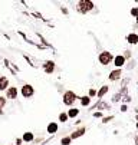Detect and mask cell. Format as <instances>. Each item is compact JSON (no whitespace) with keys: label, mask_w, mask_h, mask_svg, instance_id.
<instances>
[{"label":"cell","mask_w":138,"mask_h":145,"mask_svg":"<svg viewBox=\"0 0 138 145\" xmlns=\"http://www.w3.org/2000/svg\"><path fill=\"white\" fill-rule=\"evenodd\" d=\"M94 9V3L92 2H88V0H82L78 3V10H79L81 13H86L89 10Z\"/></svg>","instance_id":"1"},{"label":"cell","mask_w":138,"mask_h":145,"mask_svg":"<svg viewBox=\"0 0 138 145\" xmlns=\"http://www.w3.org/2000/svg\"><path fill=\"white\" fill-rule=\"evenodd\" d=\"M111 60H112V55L109 52L104 50V52L99 53V63H102V65H108Z\"/></svg>","instance_id":"2"},{"label":"cell","mask_w":138,"mask_h":145,"mask_svg":"<svg viewBox=\"0 0 138 145\" xmlns=\"http://www.w3.org/2000/svg\"><path fill=\"white\" fill-rule=\"evenodd\" d=\"M75 101H76V95L72 92V91H68V92L63 95V103H65V105H72Z\"/></svg>","instance_id":"3"},{"label":"cell","mask_w":138,"mask_h":145,"mask_svg":"<svg viewBox=\"0 0 138 145\" xmlns=\"http://www.w3.org/2000/svg\"><path fill=\"white\" fill-rule=\"evenodd\" d=\"M20 92H22V96L23 98H30L33 93H35V89L32 85H23L22 89H20Z\"/></svg>","instance_id":"4"},{"label":"cell","mask_w":138,"mask_h":145,"mask_svg":"<svg viewBox=\"0 0 138 145\" xmlns=\"http://www.w3.org/2000/svg\"><path fill=\"white\" fill-rule=\"evenodd\" d=\"M6 98L16 99V98H17V88H16V86H9V88L6 89Z\"/></svg>","instance_id":"5"},{"label":"cell","mask_w":138,"mask_h":145,"mask_svg":"<svg viewBox=\"0 0 138 145\" xmlns=\"http://www.w3.org/2000/svg\"><path fill=\"white\" fill-rule=\"evenodd\" d=\"M9 86V79L6 76H0V91H5Z\"/></svg>","instance_id":"6"},{"label":"cell","mask_w":138,"mask_h":145,"mask_svg":"<svg viewBox=\"0 0 138 145\" xmlns=\"http://www.w3.org/2000/svg\"><path fill=\"white\" fill-rule=\"evenodd\" d=\"M43 69L46 70L48 73H52V72H53V69H55V63L52 60L46 62V63H45V66H43Z\"/></svg>","instance_id":"7"},{"label":"cell","mask_w":138,"mask_h":145,"mask_svg":"<svg viewBox=\"0 0 138 145\" xmlns=\"http://www.w3.org/2000/svg\"><path fill=\"white\" fill-rule=\"evenodd\" d=\"M127 40H128L131 45H137V43H138V35H135V33H131V35L127 36Z\"/></svg>","instance_id":"8"},{"label":"cell","mask_w":138,"mask_h":145,"mask_svg":"<svg viewBox=\"0 0 138 145\" xmlns=\"http://www.w3.org/2000/svg\"><path fill=\"white\" fill-rule=\"evenodd\" d=\"M120 76H121V70L120 69L112 70L111 73H109V79H111V80H116V79H120Z\"/></svg>","instance_id":"9"},{"label":"cell","mask_w":138,"mask_h":145,"mask_svg":"<svg viewBox=\"0 0 138 145\" xmlns=\"http://www.w3.org/2000/svg\"><path fill=\"white\" fill-rule=\"evenodd\" d=\"M84 134H85V128L82 127V128H81V129H76V131L73 132V134H72V135L69 136V138H71V139H73V138H78V136L84 135Z\"/></svg>","instance_id":"10"},{"label":"cell","mask_w":138,"mask_h":145,"mask_svg":"<svg viewBox=\"0 0 138 145\" xmlns=\"http://www.w3.org/2000/svg\"><path fill=\"white\" fill-rule=\"evenodd\" d=\"M48 132L49 134H55V132H58V123L56 122H52L48 125Z\"/></svg>","instance_id":"11"},{"label":"cell","mask_w":138,"mask_h":145,"mask_svg":"<svg viewBox=\"0 0 138 145\" xmlns=\"http://www.w3.org/2000/svg\"><path fill=\"white\" fill-rule=\"evenodd\" d=\"M78 114H79V109L78 108H72V109L68 111V118H75V116H78Z\"/></svg>","instance_id":"12"},{"label":"cell","mask_w":138,"mask_h":145,"mask_svg":"<svg viewBox=\"0 0 138 145\" xmlns=\"http://www.w3.org/2000/svg\"><path fill=\"white\" fill-rule=\"evenodd\" d=\"M33 138H35V136H33L32 132H26V134L23 135V141H25V142H30V141H33Z\"/></svg>","instance_id":"13"},{"label":"cell","mask_w":138,"mask_h":145,"mask_svg":"<svg viewBox=\"0 0 138 145\" xmlns=\"http://www.w3.org/2000/svg\"><path fill=\"white\" fill-rule=\"evenodd\" d=\"M125 63V56H116L115 57V65L116 66H122Z\"/></svg>","instance_id":"14"},{"label":"cell","mask_w":138,"mask_h":145,"mask_svg":"<svg viewBox=\"0 0 138 145\" xmlns=\"http://www.w3.org/2000/svg\"><path fill=\"white\" fill-rule=\"evenodd\" d=\"M89 102H91V98H89V96H82V98H81V103H82L84 106H88Z\"/></svg>","instance_id":"15"},{"label":"cell","mask_w":138,"mask_h":145,"mask_svg":"<svg viewBox=\"0 0 138 145\" xmlns=\"http://www.w3.org/2000/svg\"><path fill=\"white\" fill-rule=\"evenodd\" d=\"M108 92V86H102V88L99 89V92H98V96L101 98V96H104V95H105V93Z\"/></svg>","instance_id":"16"},{"label":"cell","mask_w":138,"mask_h":145,"mask_svg":"<svg viewBox=\"0 0 138 145\" xmlns=\"http://www.w3.org/2000/svg\"><path fill=\"white\" fill-rule=\"evenodd\" d=\"M71 138H69V136H65V138H62V139H61V144L62 145H69L71 144Z\"/></svg>","instance_id":"17"},{"label":"cell","mask_w":138,"mask_h":145,"mask_svg":"<svg viewBox=\"0 0 138 145\" xmlns=\"http://www.w3.org/2000/svg\"><path fill=\"white\" fill-rule=\"evenodd\" d=\"M59 121H61V122H66V121H68V115L66 114H61V115H59Z\"/></svg>","instance_id":"18"},{"label":"cell","mask_w":138,"mask_h":145,"mask_svg":"<svg viewBox=\"0 0 138 145\" xmlns=\"http://www.w3.org/2000/svg\"><path fill=\"white\" fill-rule=\"evenodd\" d=\"M5 105H6V98L0 96V109H2V108H3Z\"/></svg>","instance_id":"19"},{"label":"cell","mask_w":138,"mask_h":145,"mask_svg":"<svg viewBox=\"0 0 138 145\" xmlns=\"http://www.w3.org/2000/svg\"><path fill=\"white\" fill-rule=\"evenodd\" d=\"M131 14H132V16H135V17L138 16V9H137V7H134V9L131 10Z\"/></svg>","instance_id":"20"},{"label":"cell","mask_w":138,"mask_h":145,"mask_svg":"<svg viewBox=\"0 0 138 145\" xmlns=\"http://www.w3.org/2000/svg\"><path fill=\"white\" fill-rule=\"evenodd\" d=\"M96 95V91L95 89H89V96H95Z\"/></svg>","instance_id":"21"},{"label":"cell","mask_w":138,"mask_h":145,"mask_svg":"<svg viewBox=\"0 0 138 145\" xmlns=\"http://www.w3.org/2000/svg\"><path fill=\"white\" fill-rule=\"evenodd\" d=\"M127 109H128V108H127V106H125V105L122 106V108H121V111H122V112H125V111H127Z\"/></svg>","instance_id":"22"},{"label":"cell","mask_w":138,"mask_h":145,"mask_svg":"<svg viewBox=\"0 0 138 145\" xmlns=\"http://www.w3.org/2000/svg\"><path fill=\"white\" fill-rule=\"evenodd\" d=\"M135 144H137V145H138V135H137V136H135Z\"/></svg>","instance_id":"23"},{"label":"cell","mask_w":138,"mask_h":145,"mask_svg":"<svg viewBox=\"0 0 138 145\" xmlns=\"http://www.w3.org/2000/svg\"><path fill=\"white\" fill-rule=\"evenodd\" d=\"M137 23H138V16H137Z\"/></svg>","instance_id":"24"},{"label":"cell","mask_w":138,"mask_h":145,"mask_svg":"<svg viewBox=\"0 0 138 145\" xmlns=\"http://www.w3.org/2000/svg\"><path fill=\"white\" fill-rule=\"evenodd\" d=\"M137 128H138V122H137Z\"/></svg>","instance_id":"25"}]
</instances>
